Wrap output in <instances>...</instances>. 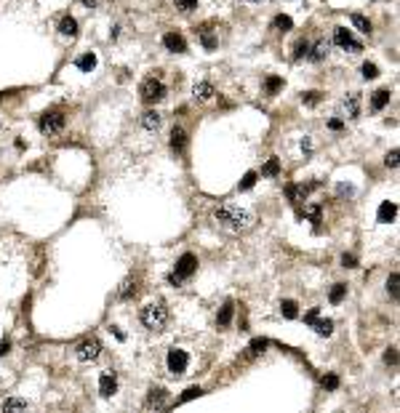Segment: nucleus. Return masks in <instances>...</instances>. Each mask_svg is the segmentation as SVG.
Here are the masks:
<instances>
[{
    "mask_svg": "<svg viewBox=\"0 0 400 413\" xmlns=\"http://www.w3.org/2000/svg\"><path fill=\"white\" fill-rule=\"evenodd\" d=\"M264 88H267V94H278L280 88H283V77H278V75H272V77H267V83H264Z\"/></svg>",
    "mask_w": 400,
    "mask_h": 413,
    "instance_id": "obj_30",
    "label": "nucleus"
},
{
    "mask_svg": "<svg viewBox=\"0 0 400 413\" xmlns=\"http://www.w3.org/2000/svg\"><path fill=\"white\" fill-rule=\"evenodd\" d=\"M301 101H304L307 107H315L318 101H320V94H318V91H310V94H304V96H301Z\"/></svg>",
    "mask_w": 400,
    "mask_h": 413,
    "instance_id": "obj_39",
    "label": "nucleus"
},
{
    "mask_svg": "<svg viewBox=\"0 0 400 413\" xmlns=\"http://www.w3.org/2000/svg\"><path fill=\"white\" fill-rule=\"evenodd\" d=\"M144 408H155V411H160V408H165V389H150V394H147V403H144Z\"/></svg>",
    "mask_w": 400,
    "mask_h": 413,
    "instance_id": "obj_15",
    "label": "nucleus"
},
{
    "mask_svg": "<svg viewBox=\"0 0 400 413\" xmlns=\"http://www.w3.org/2000/svg\"><path fill=\"white\" fill-rule=\"evenodd\" d=\"M280 312H283L285 320H296V315H299V309H296V301H283V304H280Z\"/></svg>",
    "mask_w": 400,
    "mask_h": 413,
    "instance_id": "obj_28",
    "label": "nucleus"
},
{
    "mask_svg": "<svg viewBox=\"0 0 400 413\" xmlns=\"http://www.w3.org/2000/svg\"><path fill=\"white\" fill-rule=\"evenodd\" d=\"M8 349H11V344H8V341H0V355H5Z\"/></svg>",
    "mask_w": 400,
    "mask_h": 413,
    "instance_id": "obj_49",
    "label": "nucleus"
},
{
    "mask_svg": "<svg viewBox=\"0 0 400 413\" xmlns=\"http://www.w3.org/2000/svg\"><path fill=\"white\" fill-rule=\"evenodd\" d=\"M254 184H256V171H248V173L243 176V182L238 184V189H240V192H245V189H251Z\"/></svg>",
    "mask_w": 400,
    "mask_h": 413,
    "instance_id": "obj_31",
    "label": "nucleus"
},
{
    "mask_svg": "<svg viewBox=\"0 0 400 413\" xmlns=\"http://www.w3.org/2000/svg\"><path fill=\"white\" fill-rule=\"evenodd\" d=\"M296 3H307V0H296Z\"/></svg>",
    "mask_w": 400,
    "mask_h": 413,
    "instance_id": "obj_51",
    "label": "nucleus"
},
{
    "mask_svg": "<svg viewBox=\"0 0 400 413\" xmlns=\"http://www.w3.org/2000/svg\"><path fill=\"white\" fill-rule=\"evenodd\" d=\"M232 315H235V304L232 301H224L221 304V309H219V315H216V325L219 328H227L232 322Z\"/></svg>",
    "mask_w": 400,
    "mask_h": 413,
    "instance_id": "obj_16",
    "label": "nucleus"
},
{
    "mask_svg": "<svg viewBox=\"0 0 400 413\" xmlns=\"http://www.w3.org/2000/svg\"><path fill=\"white\" fill-rule=\"evenodd\" d=\"M344 296H347V285L344 282H336V285L331 288V304H339Z\"/></svg>",
    "mask_w": 400,
    "mask_h": 413,
    "instance_id": "obj_29",
    "label": "nucleus"
},
{
    "mask_svg": "<svg viewBox=\"0 0 400 413\" xmlns=\"http://www.w3.org/2000/svg\"><path fill=\"white\" fill-rule=\"evenodd\" d=\"M171 147H174L176 155H181V152L187 150V131L181 126H176L174 131H171Z\"/></svg>",
    "mask_w": 400,
    "mask_h": 413,
    "instance_id": "obj_11",
    "label": "nucleus"
},
{
    "mask_svg": "<svg viewBox=\"0 0 400 413\" xmlns=\"http://www.w3.org/2000/svg\"><path fill=\"white\" fill-rule=\"evenodd\" d=\"M341 110L347 117H358L360 115V94H347V99L341 101Z\"/></svg>",
    "mask_w": 400,
    "mask_h": 413,
    "instance_id": "obj_12",
    "label": "nucleus"
},
{
    "mask_svg": "<svg viewBox=\"0 0 400 413\" xmlns=\"http://www.w3.org/2000/svg\"><path fill=\"white\" fill-rule=\"evenodd\" d=\"M200 394V387H190V389H184V394H181L176 403H187V400H192V397H198Z\"/></svg>",
    "mask_w": 400,
    "mask_h": 413,
    "instance_id": "obj_37",
    "label": "nucleus"
},
{
    "mask_svg": "<svg viewBox=\"0 0 400 413\" xmlns=\"http://www.w3.org/2000/svg\"><path fill=\"white\" fill-rule=\"evenodd\" d=\"M163 46L168 51H174V54H184V51H187V40L179 35V32H165V35H163Z\"/></svg>",
    "mask_w": 400,
    "mask_h": 413,
    "instance_id": "obj_9",
    "label": "nucleus"
},
{
    "mask_svg": "<svg viewBox=\"0 0 400 413\" xmlns=\"http://www.w3.org/2000/svg\"><path fill=\"white\" fill-rule=\"evenodd\" d=\"M214 219H216V224H219L221 229L235 232V235L248 232L256 224L254 211L245 208V206H238V203H221V206L214 211Z\"/></svg>",
    "mask_w": 400,
    "mask_h": 413,
    "instance_id": "obj_2",
    "label": "nucleus"
},
{
    "mask_svg": "<svg viewBox=\"0 0 400 413\" xmlns=\"http://www.w3.org/2000/svg\"><path fill=\"white\" fill-rule=\"evenodd\" d=\"M214 94L216 91H214V86H211L208 80H203V83H198V86H195V99L198 101H208Z\"/></svg>",
    "mask_w": 400,
    "mask_h": 413,
    "instance_id": "obj_20",
    "label": "nucleus"
},
{
    "mask_svg": "<svg viewBox=\"0 0 400 413\" xmlns=\"http://www.w3.org/2000/svg\"><path fill=\"white\" fill-rule=\"evenodd\" d=\"M341 262H344V267H355V264H358V259L352 256V253H344V256H341Z\"/></svg>",
    "mask_w": 400,
    "mask_h": 413,
    "instance_id": "obj_44",
    "label": "nucleus"
},
{
    "mask_svg": "<svg viewBox=\"0 0 400 413\" xmlns=\"http://www.w3.org/2000/svg\"><path fill=\"white\" fill-rule=\"evenodd\" d=\"M350 21L358 27L360 32H363V35H371V21L365 19V16H360V14H352V16H350Z\"/></svg>",
    "mask_w": 400,
    "mask_h": 413,
    "instance_id": "obj_27",
    "label": "nucleus"
},
{
    "mask_svg": "<svg viewBox=\"0 0 400 413\" xmlns=\"http://www.w3.org/2000/svg\"><path fill=\"white\" fill-rule=\"evenodd\" d=\"M334 43L341 46L344 51H350V54H360V51H363V43L355 40V38L350 35V30H344V27H336L334 30Z\"/></svg>",
    "mask_w": 400,
    "mask_h": 413,
    "instance_id": "obj_8",
    "label": "nucleus"
},
{
    "mask_svg": "<svg viewBox=\"0 0 400 413\" xmlns=\"http://www.w3.org/2000/svg\"><path fill=\"white\" fill-rule=\"evenodd\" d=\"M376 75H379V70H376V64H371V61H365V64H363V77H365V80H374Z\"/></svg>",
    "mask_w": 400,
    "mask_h": 413,
    "instance_id": "obj_34",
    "label": "nucleus"
},
{
    "mask_svg": "<svg viewBox=\"0 0 400 413\" xmlns=\"http://www.w3.org/2000/svg\"><path fill=\"white\" fill-rule=\"evenodd\" d=\"M328 128H331V131H341V128H344V123H341L339 117H331V120H328Z\"/></svg>",
    "mask_w": 400,
    "mask_h": 413,
    "instance_id": "obj_43",
    "label": "nucleus"
},
{
    "mask_svg": "<svg viewBox=\"0 0 400 413\" xmlns=\"http://www.w3.org/2000/svg\"><path fill=\"white\" fill-rule=\"evenodd\" d=\"M312 328H315L318 336H331V333H334V322H331V320H315V322H312Z\"/></svg>",
    "mask_w": 400,
    "mask_h": 413,
    "instance_id": "obj_26",
    "label": "nucleus"
},
{
    "mask_svg": "<svg viewBox=\"0 0 400 413\" xmlns=\"http://www.w3.org/2000/svg\"><path fill=\"white\" fill-rule=\"evenodd\" d=\"M395 213H398V206L387 200V203H381V206H379V216H376V219H379L381 224H390L392 219H395Z\"/></svg>",
    "mask_w": 400,
    "mask_h": 413,
    "instance_id": "obj_18",
    "label": "nucleus"
},
{
    "mask_svg": "<svg viewBox=\"0 0 400 413\" xmlns=\"http://www.w3.org/2000/svg\"><path fill=\"white\" fill-rule=\"evenodd\" d=\"M200 365V349L195 341H174L165 352V368H168L171 378H184L190 373H195Z\"/></svg>",
    "mask_w": 400,
    "mask_h": 413,
    "instance_id": "obj_1",
    "label": "nucleus"
},
{
    "mask_svg": "<svg viewBox=\"0 0 400 413\" xmlns=\"http://www.w3.org/2000/svg\"><path fill=\"white\" fill-rule=\"evenodd\" d=\"M198 35H200V43H203V48H208V51H214V48H216V43H219L214 35H211V30H208V27H200V30H198Z\"/></svg>",
    "mask_w": 400,
    "mask_h": 413,
    "instance_id": "obj_23",
    "label": "nucleus"
},
{
    "mask_svg": "<svg viewBox=\"0 0 400 413\" xmlns=\"http://www.w3.org/2000/svg\"><path fill=\"white\" fill-rule=\"evenodd\" d=\"M280 173V160L278 157H270V160L261 166V176H278Z\"/></svg>",
    "mask_w": 400,
    "mask_h": 413,
    "instance_id": "obj_24",
    "label": "nucleus"
},
{
    "mask_svg": "<svg viewBox=\"0 0 400 413\" xmlns=\"http://www.w3.org/2000/svg\"><path fill=\"white\" fill-rule=\"evenodd\" d=\"M315 320H318V309H310V312L304 315V322H310V325H312Z\"/></svg>",
    "mask_w": 400,
    "mask_h": 413,
    "instance_id": "obj_45",
    "label": "nucleus"
},
{
    "mask_svg": "<svg viewBox=\"0 0 400 413\" xmlns=\"http://www.w3.org/2000/svg\"><path fill=\"white\" fill-rule=\"evenodd\" d=\"M115 389H118L115 376H112V373H101V378H99V392H101V397H112V394H115Z\"/></svg>",
    "mask_w": 400,
    "mask_h": 413,
    "instance_id": "obj_14",
    "label": "nucleus"
},
{
    "mask_svg": "<svg viewBox=\"0 0 400 413\" xmlns=\"http://www.w3.org/2000/svg\"><path fill=\"white\" fill-rule=\"evenodd\" d=\"M384 163H387V168H395V166H398V150H392L390 155H387Z\"/></svg>",
    "mask_w": 400,
    "mask_h": 413,
    "instance_id": "obj_42",
    "label": "nucleus"
},
{
    "mask_svg": "<svg viewBox=\"0 0 400 413\" xmlns=\"http://www.w3.org/2000/svg\"><path fill=\"white\" fill-rule=\"evenodd\" d=\"M99 355H101V341H99L96 336L83 338V341L75 347V357L80 360V363H94Z\"/></svg>",
    "mask_w": 400,
    "mask_h": 413,
    "instance_id": "obj_7",
    "label": "nucleus"
},
{
    "mask_svg": "<svg viewBox=\"0 0 400 413\" xmlns=\"http://www.w3.org/2000/svg\"><path fill=\"white\" fill-rule=\"evenodd\" d=\"M267 338H254V341H251V352H264V347H267Z\"/></svg>",
    "mask_w": 400,
    "mask_h": 413,
    "instance_id": "obj_41",
    "label": "nucleus"
},
{
    "mask_svg": "<svg viewBox=\"0 0 400 413\" xmlns=\"http://www.w3.org/2000/svg\"><path fill=\"white\" fill-rule=\"evenodd\" d=\"M398 282H400L398 272H392V275H390V280H387V291H390V296H392V299H398Z\"/></svg>",
    "mask_w": 400,
    "mask_h": 413,
    "instance_id": "obj_32",
    "label": "nucleus"
},
{
    "mask_svg": "<svg viewBox=\"0 0 400 413\" xmlns=\"http://www.w3.org/2000/svg\"><path fill=\"white\" fill-rule=\"evenodd\" d=\"M384 360H387V363H398V352H395V349H390V352L384 355Z\"/></svg>",
    "mask_w": 400,
    "mask_h": 413,
    "instance_id": "obj_47",
    "label": "nucleus"
},
{
    "mask_svg": "<svg viewBox=\"0 0 400 413\" xmlns=\"http://www.w3.org/2000/svg\"><path fill=\"white\" fill-rule=\"evenodd\" d=\"M59 32L67 35V38H75L78 35V21L72 19V16H64V19L59 21Z\"/></svg>",
    "mask_w": 400,
    "mask_h": 413,
    "instance_id": "obj_19",
    "label": "nucleus"
},
{
    "mask_svg": "<svg viewBox=\"0 0 400 413\" xmlns=\"http://www.w3.org/2000/svg\"><path fill=\"white\" fill-rule=\"evenodd\" d=\"M131 296H136V282H131V280H128L123 288H120V299L125 301V299H131Z\"/></svg>",
    "mask_w": 400,
    "mask_h": 413,
    "instance_id": "obj_33",
    "label": "nucleus"
},
{
    "mask_svg": "<svg viewBox=\"0 0 400 413\" xmlns=\"http://www.w3.org/2000/svg\"><path fill=\"white\" fill-rule=\"evenodd\" d=\"M139 322L147 328V331H163L168 325V309L160 301H150L139 309Z\"/></svg>",
    "mask_w": 400,
    "mask_h": 413,
    "instance_id": "obj_3",
    "label": "nucleus"
},
{
    "mask_svg": "<svg viewBox=\"0 0 400 413\" xmlns=\"http://www.w3.org/2000/svg\"><path fill=\"white\" fill-rule=\"evenodd\" d=\"M83 5H85V8H96V5H99V0H83Z\"/></svg>",
    "mask_w": 400,
    "mask_h": 413,
    "instance_id": "obj_48",
    "label": "nucleus"
},
{
    "mask_svg": "<svg viewBox=\"0 0 400 413\" xmlns=\"http://www.w3.org/2000/svg\"><path fill=\"white\" fill-rule=\"evenodd\" d=\"M387 104H390V91H387V88H379V91L371 96V110L374 112H381Z\"/></svg>",
    "mask_w": 400,
    "mask_h": 413,
    "instance_id": "obj_17",
    "label": "nucleus"
},
{
    "mask_svg": "<svg viewBox=\"0 0 400 413\" xmlns=\"http://www.w3.org/2000/svg\"><path fill=\"white\" fill-rule=\"evenodd\" d=\"M307 216L312 219V224H315V227H320V208H318V206H310V208H307Z\"/></svg>",
    "mask_w": 400,
    "mask_h": 413,
    "instance_id": "obj_40",
    "label": "nucleus"
},
{
    "mask_svg": "<svg viewBox=\"0 0 400 413\" xmlns=\"http://www.w3.org/2000/svg\"><path fill=\"white\" fill-rule=\"evenodd\" d=\"M110 333H115V338H118V341H123V338H125V336H123V331H120L118 325H110Z\"/></svg>",
    "mask_w": 400,
    "mask_h": 413,
    "instance_id": "obj_46",
    "label": "nucleus"
},
{
    "mask_svg": "<svg viewBox=\"0 0 400 413\" xmlns=\"http://www.w3.org/2000/svg\"><path fill=\"white\" fill-rule=\"evenodd\" d=\"M307 51H310V43L307 40H299L294 48V59H301V56H307Z\"/></svg>",
    "mask_w": 400,
    "mask_h": 413,
    "instance_id": "obj_35",
    "label": "nucleus"
},
{
    "mask_svg": "<svg viewBox=\"0 0 400 413\" xmlns=\"http://www.w3.org/2000/svg\"><path fill=\"white\" fill-rule=\"evenodd\" d=\"M195 272H198V256L195 253H184V256L176 262V269L168 275V282L171 285H181V282L190 280Z\"/></svg>",
    "mask_w": 400,
    "mask_h": 413,
    "instance_id": "obj_4",
    "label": "nucleus"
},
{
    "mask_svg": "<svg viewBox=\"0 0 400 413\" xmlns=\"http://www.w3.org/2000/svg\"><path fill=\"white\" fill-rule=\"evenodd\" d=\"M320 384H323L325 389H336V387H339V378H336L334 373H328V376H323V378H320Z\"/></svg>",
    "mask_w": 400,
    "mask_h": 413,
    "instance_id": "obj_36",
    "label": "nucleus"
},
{
    "mask_svg": "<svg viewBox=\"0 0 400 413\" xmlns=\"http://www.w3.org/2000/svg\"><path fill=\"white\" fill-rule=\"evenodd\" d=\"M139 123H141V128H144V131H158L160 123H163V117H160L158 110H147V112H141Z\"/></svg>",
    "mask_w": 400,
    "mask_h": 413,
    "instance_id": "obj_10",
    "label": "nucleus"
},
{
    "mask_svg": "<svg viewBox=\"0 0 400 413\" xmlns=\"http://www.w3.org/2000/svg\"><path fill=\"white\" fill-rule=\"evenodd\" d=\"M0 408L3 411H24V408H30V403H27V400H19V397H8V400L0 403Z\"/></svg>",
    "mask_w": 400,
    "mask_h": 413,
    "instance_id": "obj_22",
    "label": "nucleus"
},
{
    "mask_svg": "<svg viewBox=\"0 0 400 413\" xmlns=\"http://www.w3.org/2000/svg\"><path fill=\"white\" fill-rule=\"evenodd\" d=\"M272 27H275L278 32H288V30H294V19L285 16V14H278L275 19H272Z\"/></svg>",
    "mask_w": 400,
    "mask_h": 413,
    "instance_id": "obj_21",
    "label": "nucleus"
},
{
    "mask_svg": "<svg viewBox=\"0 0 400 413\" xmlns=\"http://www.w3.org/2000/svg\"><path fill=\"white\" fill-rule=\"evenodd\" d=\"M75 64H78V70L91 72V70L96 67V56H94V54H83V56H80V59L75 61Z\"/></svg>",
    "mask_w": 400,
    "mask_h": 413,
    "instance_id": "obj_25",
    "label": "nucleus"
},
{
    "mask_svg": "<svg viewBox=\"0 0 400 413\" xmlns=\"http://www.w3.org/2000/svg\"><path fill=\"white\" fill-rule=\"evenodd\" d=\"M243 3H261V0H243Z\"/></svg>",
    "mask_w": 400,
    "mask_h": 413,
    "instance_id": "obj_50",
    "label": "nucleus"
},
{
    "mask_svg": "<svg viewBox=\"0 0 400 413\" xmlns=\"http://www.w3.org/2000/svg\"><path fill=\"white\" fill-rule=\"evenodd\" d=\"M64 126H67V117L61 115V112H45V115L40 117V123H38V128H40L43 136H56V133L64 131Z\"/></svg>",
    "mask_w": 400,
    "mask_h": 413,
    "instance_id": "obj_6",
    "label": "nucleus"
},
{
    "mask_svg": "<svg viewBox=\"0 0 400 413\" xmlns=\"http://www.w3.org/2000/svg\"><path fill=\"white\" fill-rule=\"evenodd\" d=\"M328 48H331V40H318L315 46L307 51V59L310 61H323L328 56Z\"/></svg>",
    "mask_w": 400,
    "mask_h": 413,
    "instance_id": "obj_13",
    "label": "nucleus"
},
{
    "mask_svg": "<svg viewBox=\"0 0 400 413\" xmlns=\"http://www.w3.org/2000/svg\"><path fill=\"white\" fill-rule=\"evenodd\" d=\"M176 3V8L179 11H192V8H198V0H174Z\"/></svg>",
    "mask_w": 400,
    "mask_h": 413,
    "instance_id": "obj_38",
    "label": "nucleus"
},
{
    "mask_svg": "<svg viewBox=\"0 0 400 413\" xmlns=\"http://www.w3.org/2000/svg\"><path fill=\"white\" fill-rule=\"evenodd\" d=\"M139 94L147 104H158L160 99L165 96V83L160 80V75H152V77H144L139 86Z\"/></svg>",
    "mask_w": 400,
    "mask_h": 413,
    "instance_id": "obj_5",
    "label": "nucleus"
}]
</instances>
